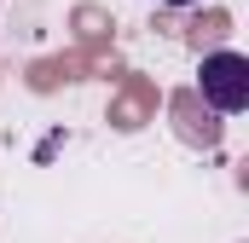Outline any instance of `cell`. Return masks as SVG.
I'll list each match as a JSON object with an SVG mask.
<instances>
[{
    "instance_id": "7a4b0ae2",
    "label": "cell",
    "mask_w": 249,
    "mask_h": 243,
    "mask_svg": "<svg viewBox=\"0 0 249 243\" xmlns=\"http://www.w3.org/2000/svg\"><path fill=\"white\" fill-rule=\"evenodd\" d=\"M157 6H197V0H157Z\"/></svg>"
},
{
    "instance_id": "6da1fadb",
    "label": "cell",
    "mask_w": 249,
    "mask_h": 243,
    "mask_svg": "<svg viewBox=\"0 0 249 243\" xmlns=\"http://www.w3.org/2000/svg\"><path fill=\"white\" fill-rule=\"evenodd\" d=\"M203 104H214L220 116L249 110V58L244 52H209L203 58Z\"/></svg>"
}]
</instances>
